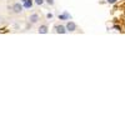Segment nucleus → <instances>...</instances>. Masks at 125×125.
<instances>
[{
    "label": "nucleus",
    "mask_w": 125,
    "mask_h": 125,
    "mask_svg": "<svg viewBox=\"0 0 125 125\" xmlns=\"http://www.w3.org/2000/svg\"><path fill=\"white\" fill-rule=\"evenodd\" d=\"M11 10L15 13V14H20L23 11V5L20 4V3H15L14 5H13V8H11Z\"/></svg>",
    "instance_id": "f257e3e1"
},
{
    "label": "nucleus",
    "mask_w": 125,
    "mask_h": 125,
    "mask_svg": "<svg viewBox=\"0 0 125 125\" xmlns=\"http://www.w3.org/2000/svg\"><path fill=\"white\" fill-rule=\"evenodd\" d=\"M55 31L58 34H65L66 33V26H64V25H56L55 26Z\"/></svg>",
    "instance_id": "f03ea898"
},
{
    "label": "nucleus",
    "mask_w": 125,
    "mask_h": 125,
    "mask_svg": "<svg viewBox=\"0 0 125 125\" xmlns=\"http://www.w3.org/2000/svg\"><path fill=\"white\" fill-rule=\"evenodd\" d=\"M66 30H68V31H74V30H76V24L73 23V21H68V24H66Z\"/></svg>",
    "instance_id": "7ed1b4c3"
},
{
    "label": "nucleus",
    "mask_w": 125,
    "mask_h": 125,
    "mask_svg": "<svg viewBox=\"0 0 125 125\" xmlns=\"http://www.w3.org/2000/svg\"><path fill=\"white\" fill-rule=\"evenodd\" d=\"M29 20H30L31 24H35V23H38V20H39V15L38 14H31L30 18H29Z\"/></svg>",
    "instance_id": "20e7f679"
},
{
    "label": "nucleus",
    "mask_w": 125,
    "mask_h": 125,
    "mask_svg": "<svg viewBox=\"0 0 125 125\" xmlns=\"http://www.w3.org/2000/svg\"><path fill=\"white\" fill-rule=\"evenodd\" d=\"M39 33H40V34H46V33H48V26H46V25H41V26L39 28Z\"/></svg>",
    "instance_id": "39448f33"
},
{
    "label": "nucleus",
    "mask_w": 125,
    "mask_h": 125,
    "mask_svg": "<svg viewBox=\"0 0 125 125\" xmlns=\"http://www.w3.org/2000/svg\"><path fill=\"white\" fill-rule=\"evenodd\" d=\"M59 19H70V15L68 14V13H64V14H61V15H59Z\"/></svg>",
    "instance_id": "423d86ee"
},
{
    "label": "nucleus",
    "mask_w": 125,
    "mask_h": 125,
    "mask_svg": "<svg viewBox=\"0 0 125 125\" xmlns=\"http://www.w3.org/2000/svg\"><path fill=\"white\" fill-rule=\"evenodd\" d=\"M31 5H33V3H31V0H26L25 4H24V6H25V8H31Z\"/></svg>",
    "instance_id": "0eeeda50"
},
{
    "label": "nucleus",
    "mask_w": 125,
    "mask_h": 125,
    "mask_svg": "<svg viewBox=\"0 0 125 125\" xmlns=\"http://www.w3.org/2000/svg\"><path fill=\"white\" fill-rule=\"evenodd\" d=\"M35 3H36L38 5H41V4L44 3V0H35Z\"/></svg>",
    "instance_id": "6e6552de"
},
{
    "label": "nucleus",
    "mask_w": 125,
    "mask_h": 125,
    "mask_svg": "<svg viewBox=\"0 0 125 125\" xmlns=\"http://www.w3.org/2000/svg\"><path fill=\"white\" fill-rule=\"evenodd\" d=\"M46 3L49 5H54V0H46Z\"/></svg>",
    "instance_id": "1a4fd4ad"
},
{
    "label": "nucleus",
    "mask_w": 125,
    "mask_h": 125,
    "mask_svg": "<svg viewBox=\"0 0 125 125\" xmlns=\"http://www.w3.org/2000/svg\"><path fill=\"white\" fill-rule=\"evenodd\" d=\"M46 16H48V19H51V18H53V14H48Z\"/></svg>",
    "instance_id": "9d476101"
},
{
    "label": "nucleus",
    "mask_w": 125,
    "mask_h": 125,
    "mask_svg": "<svg viewBox=\"0 0 125 125\" xmlns=\"http://www.w3.org/2000/svg\"><path fill=\"white\" fill-rule=\"evenodd\" d=\"M115 1H116V0H108V3H111V4H113V3H115Z\"/></svg>",
    "instance_id": "9b49d317"
},
{
    "label": "nucleus",
    "mask_w": 125,
    "mask_h": 125,
    "mask_svg": "<svg viewBox=\"0 0 125 125\" xmlns=\"http://www.w3.org/2000/svg\"><path fill=\"white\" fill-rule=\"evenodd\" d=\"M21 1H24V3H25V1H26V0H21Z\"/></svg>",
    "instance_id": "f8f14e48"
},
{
    "label": "nucleus",
    "mask_w": 125,
    "mask_h": 125,
    "mask_svg": "<svg viewBox=\"0 0 125 125\" xmlns=\"http://www.w3.org/2000/svg\"><path fill=\"white\" fill-rule=\"evenodd\" d=\"M0 20H1V16H0Z\"/></svg>",
    "instance_id": "ddd939ff"
}]
</instances>
